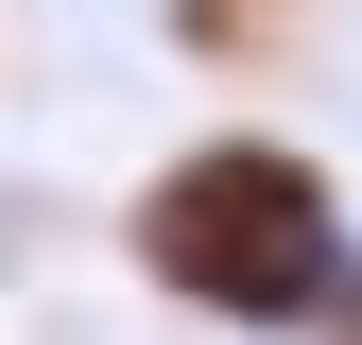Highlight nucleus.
Returning a JSON list of instances; mask_svg holds the SVG:
<instances>
[{
	"mask_svg": "<svg viewBox=\"0 0 362 345\" xmlns=\"http://www.w3.org/2000/svg\"><path fill=\"white\" fill-rule=\"evenodd\" d=\"M139 259H156L173 293H207V311H242V328H293V311H328V293H345L328 172L276 156V139H224V156H190V172H156Z\"/></svg>",
	"mask_w": 362,
	"mask_h": 345,
	"instance_id": "obj_1",
	"label": "nucleus"
},
{
	"mask_svg": "<svg viewBox=\"0 0 362 345\" xmlns=\"http://www.w3.org/2000/svg\"><path fill=\"white\" fill-rule=\"evenodd\" d=\"M345 311H362V293H345Z\"/></svg>",
	"mask_w": 362,
	"mask_h": 345,
	"instance_id": "obj_2",
	"label": "nucleus"
}]
</instances>
